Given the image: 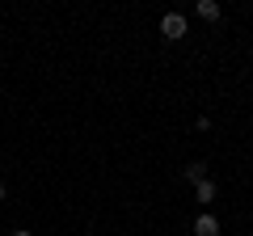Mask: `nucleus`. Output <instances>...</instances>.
Returning <instances> with one entry per match:
<instances>
[{
  "label": "nucleus",
  "instance_id": "f257e3e1",
  "mask_svg": "<svg viewBox=\"0 0 253 236\" xmlns=\"http://www.w3.org/2000/svg\"><path fill=\"white\" fill-rule=\"evenodd\" d=\"M186 17H181V13H165V17H161V34L165 38H169V42H177V38H186Z\"/></svg>",
  "mask_w": 253,
  "mask_h": 236
},
{
  "label": "nucleus",
  "instance_id": "20e7f679",
  "mask_svg": "<svg viewBox=\"0 0 253 236\" xmlns=\"http://www.w3.org/2000/svg\"><path fill=\"white\" fill-rule=\"evenodd\" d=\"M186 182H190V186L207 182V164H199V160H194V164H186Z\"/></svg>",
  "mask_w": 253,
  "mask_h": 236
},
{
  "label": "nucleus",
  "instance_id": "39448f33",
  "mask_svg": "<svg viewBox=\"0 0 253 236\" xmlns=\"http://www.w3.org/2000/svg\"><path fill=\"white\" fill-rule=\"evenodd\" d=\"M194 198H199V202H211V198H215V186H211V182H199V186H194Z\"/></svg>",
  "mask_w": 253,
  "mask_h": 236
},
{
  "label": "nucleus",
  "instance_id": "0eeeda50",
  "mask_svg": "<svg viewBox=\"0 0 253 236\" xmlns=\"http://www.w3.org/2000/svg\"><path fill=\"white\" fill-rule=\"evenodd\" d=\"M13 236H30V232H26V228H21V232H13Z\"/></svg>",
  "mask_w": 253,
  "mask_h": 236
},
{
  "label": "nucleus",
  "instance_id": "7ed1b4c3",
  "mask_svg": "<svg viewBox=\"0 0 253 236\" xmlns=\"http://www.w3.org/2000/svg\"><path fill=\"white\" fill-rule=\"evenodd\" d=\"M194 13H199L203 21H219V4H215V0H199V4H194Z\"/></svg>",
  "mask_w": 253,
  "mask_h": 236
},
{
  "label": "nucleus",
  "instance_id": "423d86ee",
  "mask_svg": "<svg viewBox=\"0 0 253 236\" xmlns=\"http://www.w3.org/2000/svg\"><path fill=\"white\" fill-rule=\"evenodd\" d=\"M0 202H4V182H0Z\"/></svg>",
  "mask_w": 253,
  "mask_h": 236
},
{
  "label": "nucleus",
  "instance_id": "f03ea898",
  "mask_svg": "<svg viewBox=\"0 0 253 236\" xmlns=\"http://www.w3.org/2000/svg\"><path fill=\"white\" fill-rule=\"evenodd\" d=\"M194 236H219V219L215 215H199L194 219Z\"/></svg>",
  "mask_w": 253,
  "mask_h": 236
}]
</instances>
